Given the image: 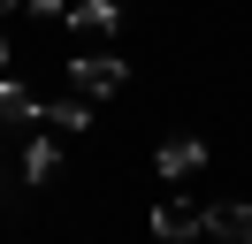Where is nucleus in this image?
I'll return each instance as SVG.
<instances>
[{"instance_id":"nucleus-7","label":"nucleus","mask_w":252,"mask_h":244,"mask_svg":"<svg viewBox=\"0 0 252 244\" xmlns=\"http://www.w3.org/2000/svg\"><path fill=\"white\" fill-rule=\"evenodd\" d=\"M0 122H38V99L16 84V76H0Z\"/></svg>"},{"instance_id":"nucleus-4","label":"nucleus","mask_w":252,"mask_h":244,"mask_svg":"<svg viewBox=\"0 0 252 244\" xmlns=\"http://www.w3.org/2000/svg\"><path fill=\"white\" fill-rule=\"evenodd\" d=\"M206 237L214 244H252V206H206Z\"/></svg>"},{"instance_id":"nucleus-9","label":"nucleus","mask_w":252,"mask_h":244,"mask_svg":"<svg viewBox=\"0 0 252 244\" xmlns=\"http://www.w3.org/2000/svg\"><path fill=\"white\" fill-rule=\"evenodd\" d=\"M23 8H31L38 23H62V15H69V0H23Z\"/></svg>"},{"instance_id":"nucleus-8","label":"nucleus","mask_w":252,"mask_h":244,"mask_svg":"<svg viewBox=\"0 0 252 244\" xmlns=\"http://www.w3.org/2000/svg\"><path fill=\"white\" fill-rule=\"evenodd\" d=\"M54 168H62V145H54V137H31V152H23V183H46Z\"/></svg>"},{"instance_id":"nucleus-2","label":"nucleus","mask_w":252,"mask_h":244,"mask_svg":"<svg viewBox=\"0 0 252 244\" xmlns=\"http://www.w3.org/2000/svg\"><path fill=\"white\" fill-rule=\"evenodd\" d=\"M199 229H206V214L191 206V198H160L153 206V237L160 244H184V237H199Z\"/></svg>"},{"instance_id":"nucleus-10","label":"nucleus","mask_w":252,"mask_h":244,"mask_svg":"<svg viewBox=\"0 0 252 244\" xmlns=\"http://www.w3.org/2000/svg\"><path fill=\"white\" fill-rule=\"evenodd\" d=\"M0 69H8V38H0Z\"/></svg>"},{"instance_id":"nucleus-6","label":"nucleus","mask_w":252,"mask_h":244,"mask_svg":"<svg viewBox=\"0 0 252 244\" xmlns=\"http://www.w3.org/2000/svg\"><path fill=\"white\" fill-rule=\"evenodd\" d=\"M38 122H54V130H92V107H84V92H69V99L38 107Z\"/></svg>"},{"instance_id":"nucleus-3","label":"nucleus","mask_w":252,"mask_h":244,"mask_svg":"<svg viewBox=\"0 0 252 244\" xmlns=\"http://www.w3.org/2000/svg\"><path fill=\"white\" fill-rule=\"evenodd\" d=\"M153 160H160V176L176 183V176H191V168H206V137H191V130H176L168 145L153 152Z\"/></svg>"},{"instance_id":"nucleus-1","label":"nucleus","mask_w":252,"mask_h":244,"mask_svg":"<svg viewBox=\"0 0 252 244\" xmlns=\"http://www.w3.org/2000/svg\"><path fill=\"white\" fill-rule=\"evenodd\" d=\"M123 54H77V61H69V84H77L84 92V99H107V92H123Z\"/></svg>"},{"instance_id":"nucleus-5","label":"nucleus","mask_w":252,"mask_h":244,"mask_svg":"<svg viewBox=\"0 0 252 244\" xmlns=\"http://www.w3.org/2000/svg\"><path fill=\"white\" fill-rule=\"evenodd\" d=\"M62 23H77V30H99V38H107L115 23H123V8H115V0H69V15Z\"/></svg>"},{"instance_id":"nucleus-11","label":"nucleus","mask_w":252,"mask_h":244,"mask_svg":"<svg viewBox=\"0 0 252 244\" xmlns=\"http://www.w3.org/2000/svg\"><path fill=\"white\" fill-rule=\"evenodd\" d=\"M0 8H23V0H0Z\"/></svg>"}]
</instances>
